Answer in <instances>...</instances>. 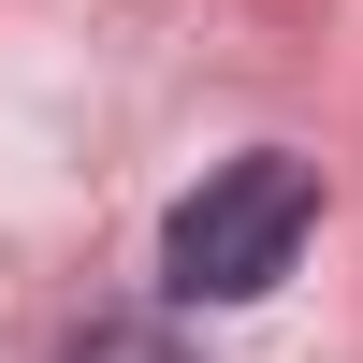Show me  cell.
Returning a JSON list of instances; mask_svg holds the SVG:
<instances>
[{
    "label": "cell",
    "mask_w": 363,
    "mask_h": 363,
    "mask_svg": "<svg viewBox=\"0 0 363 363\" xmlns=\"http://www.w3.org/2000/svg\"><path fill=\"white\" fill-rule=\"evenodd\" d=\"M306 233H320V174L291 160V145H247V160H218L189 203H174L160 291H174V306H262Z\"/></svg>",
    "instance_id": "6da1fadb"
},
{
    "label": "cell",
    "mask_w": 363,
    "mask_h": 363,
    "mask_svg": "<svg viewBox=\"0 0 363 363\" xmlns=\"http://www.w3.org/2000/svg\"><path fill=\"white\" fill-rule=\"evenodd\" d=\"M73 363H189V349H174L160 320H87V335H73Z\"/></svg>",
    "instance_id": "7a4b0ae2"
}]
</instances>
